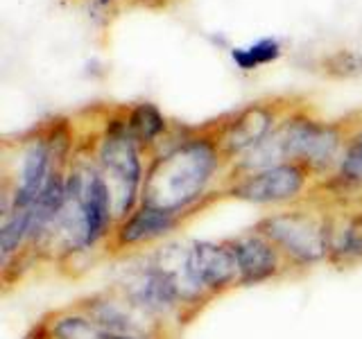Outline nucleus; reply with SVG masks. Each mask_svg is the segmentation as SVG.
<instances>
[{"instance_id":"8","label":"nucleus","mask_w":362,"mask_h":339,"mask_svg":"<svg viewBox=\"0 0 362 339\" xmlns=\"http://www.w3.org/2000/svg\"><path fill=\"white\" fill-rule=\"evenodd\" d=\"M50 167V147L45 143H32L25 152L21 167V184L14 195V210H28L34 206V201L41 197L43 188L48 186L52 177Z\"/></svg>"},{"instance_id":"3","label":"nucleus","mask_w":362,"mask_h":339,"mask_svg":"<svg viewBox=\"0 0 362 339\" xmlns=\"http://www.w3.org/2000/svg\"><path fill=\"white\" fill-rule=\"evenodd\" d=\"M179 282L181 297L190 292L222 290L229 287L238 278V260L231 244L215 242H192L184 254L181 274L175 276Z\"/></svg>"},{"instance_id":"11","label":"nucleus","mask_w":362,"mask_h":339,"mask_svg":"<svg viewBox=\"0 0 362 339\" xmlns=\"http://www.w3.org/2000/svg\"><path fill=\"white\" fill-rule=\"evenodd\" d=\"M165 129V118L152 105H141L129 113L127 131L134 136V141L150 143Z\"/></svg>"},{"instance_id":"6","label":"nucleus","mask_w":362,"mask_h":339,"mask_svg":"<svg viewBox=\"0 0 362 339\" xmlns=\"http://www.w3.org/2000/svg\"><path fill=\"white\" fill-rule=\"evenodd\" d=\"M132 305L147 312H163L175 308L177 301L181 299V290L177 278L170 274L163 265H154L139 271L127 285Z\"/></svg>"},{"instance_id":"10","label":"nucleus","mask_w":362,"mask_h":339,"mask_svg":"<svg viewBox=\"0 0 362 339\" xmlns=\"http://www.w3.org/2000/svg\"><path fill=\"white\" fill-rule=\"evenodd\" d=\"M269 124L272 116L267 109H247L240 118H238L229 131H226L224 141L229 150L235 152H249L252 147H256L260 141H265L269 136Z\"/></svg>"},{"instance_id":"4","label":"nucleus","mask_w":362,"mask_h":339,"mask_svg":"<svg viewBox=\"0 0 362 339\" xmlns=\"http://www.w3.org/2000/svg\"><path fill=\"white\" fill-rule=\"evenodd\" d=\"M100 161L105 165V172L116 186L118 218H127L134 208L136 195H139L143 167L136 152V141L127 131V124L122 129H113L100 147Z\"/></svg>"},{"instance_id":"2","label":"nucleus","mask_w":362,"mask_h":339,"mask_svg":"<svg viewBox=\"0 0 362 339\" xmlns=\"http://www.w3.org/2000/svg\"><path fill=\"white\" fill-rule=\"evenodd\" d=\"M260 235L297 263H317L331 251V233L322 220L308 213H281L258 224Z\"/></svg>"},{"instance_id":"7","label":"nucleus","mask_w":362,"mask_h":339,"mask_svg":"<svg viewBox=\"0 0 362 339\" xmlns=\"http://www.w3.org/2000/svg\"><path fill=\"white\" fill-rule=\"evenodd\" d=\"M238 260V280L258 285L279 271V249L265 235H243L229 242Z\"/></svg>"},{"instance_id":"5","label":"nucleus","mask_w":362,"mask_h":339,"mask_svg":"<svg viewBox=\"0 0 362 339\" xmlns=\"http://www.w3.org/2000/svg\"><path fill=\"white\" fill-rule=\"evenodd\" d=\"M305 186V170L299 163H281L254 172L240 181L231 192L233 197L252 203H279L290 201Z\"/></svg>"},{"instance_id":"1","label":"nucleus","mask_w":362,"mask_h":339,"mask_svg":"<svg viewBox=\"0 0 362 339\" xmlns=\"http://www.w3.org/2000/svg\"><path fill=\"white\" fill-rule=\"evenodd\" d=\"M218 170L213 143L192 138L177 145L152 165L145 179V206L179 213L195 203Z\"/></svg>"},{"instance_id":"15","label":"nucleus","mask_w":362,"mask_h":339,"mask_svg":"<svg viewBox=\"0 0 362 339\" xmlns=\"http://www.w3.org/2000/svg\"><path fill=\"white\" fill-rule=\"evenodd\" d=\"M339 174L349 184H362V131L351 141L349 150L344 152L342 163H339Z\"/></svg>"},{"instance_id":"12","label":"nucleus","mask_w":362,"mask_h":339,"mask_svg":"<svg viewBox=\"0 0 362 339\" xmlns=\"http://www.w3.org/2000/svg\"><path fill=\"white\" fill-rule=\"evenodd\" d=\"M105 331L88 316L66 314L52 323L54 339H105Z\"/></svg>"},{"instance_id":"13","label":"nucleus","mask_w":362,"mask_h":339,"mask_svg":"<svg viewBox=\"0 0 362 339\" xmlns=\"http://www.w3.org/2000/svg\"><path fill=\"white\" fill-rule=\"evenodd\" d=\"M30 229H32V224H30V208L28 210H11V215L5 220L3 233H0L3 258H9L23 244V240H28Z\"/></svg>"},{"instance_id":"9","label":"nucleus","mask_w":362,"mask_h":339,"mask_svg":"<svg viewBox=\"0 0 362 339\" xmlns=\"http://www.w3.org/2000/svg\"><path fill=\"white\" fill-rule=\"evenodd\" d=\"M177 226V215L168 213L154 206H143L132 213L124 224L120 226V242L122 244H139V242H150L170 233Z\"/></svg>"},{"instance_id":"16","label":"nucleus","mask_w":362,"mask_h":339,"mask_svg":"<svg viewBox=\"0 0 362 339\" xmlns=\"http://www.w3.org/2000/svg\"><path fill=\"white\" fill-rule=\"evenodd\" d=\"M105 339H141V337H134V335H113V333H107Z\"/></svg>"},{"instance_id":"14","label":"nucleus","mask_w":362,"mask_h":339,"mask_svg":"<svg viewBox=\"0 0 362 339\" xmlns=\"http://www.w3.org/2000/svg\"><path fill=\"white\" fill-rule=\"evenodd\" d=\"M281 45L274 39H263L249 48H238L233 50V61L243 68V71H254L258 66H265L269 61L279 59Z\"/></svg>"}]
</instances>
